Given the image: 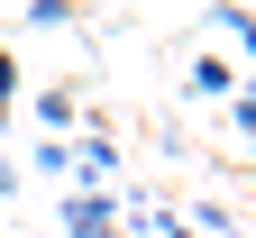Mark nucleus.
<instances>
[{"instance_id": "nucleus-4", "label": "nucleus", "mask_w": 256, "mask_h": 238, "mask_svg": "<svg viewBox=\"0 0 256 238\" xmlns=\"http://www.w3.org/2000/svg\"><path fill=\"white\" fill-rule=\"evenodd\" d=\"M210 19H220V37H238V46H247V64H256V10H238V0H220Z\"/></svg>"}, {"instance_id": "nucleus-6", "label": "nucleus", "mask_w": 256, "mask_h": 238, "mask_svg": "<svg viewBox=\"0 0 256 238\" xmlns=\"http://www.w3.org/2000/svg\"><path fill=\"white\" fill-rule=\"evenodd\" d=\"M82 0H28V28H74Z\"/></svg>"}, {"instance_id": "nucleus-8", "label": "nucleus", "mask_w": 256, "mask_h": 238, "mask_svg": "<svg viewBox=\"0 0 256 238\" xmlns=\"http://www.w3.org/2000/svg\"><path fill=\"white\" fill-rule=\"evenodd\" d=\"M10 101H18V55L0 46V119H10Z\"/></svg>"}, {"instance_id": "nucleus-5", "label": "nucleus", "mask_w": 256, "mask_h": 238, "mask_svg": "<svg viewBox=\"0 0 256 238\" xmlns=\"http://www.w3.org/2000/svg\"><path fill=\"white\" fill-rule=\"evenodd\" d=\"M74 110H82V101H74V83H55V92H37V119H46V128H74Z\"/></svg>"}, {"instance_id": "nucleus-7", "label": "nucleus", "mask_w": 256, "mask_h": 238, "mask_svg": "<svg viewBox=\"0 0 256 238\" xmlns=\"http://www.w3.org/2000/svg\"><path fill=\"white\" fill-rule=\"evenodd\" d=\"M37 174H74V147H64V138H37Z\"/></svg>"}, {"instance_id": "nucleus-2", "label": "nucleus", "mask_w": 256, "mask_h": 238, "mask_svg": "<svg viewBox=\"0 0 256 238\" xmlns=\"http://www.w3.org/2000/svg\"><path fill=\"white\" fill-rule=\"evenodd\" d=\"M74 174H82L92 192H110V174H119V147L101 138V128H82V147H74Z\"/></svg>"}, {"instance_id": "nucleus-9", "label": "nucleus", "mask_w": 256, "mask_h": 238, "mask_svg": "<svg viewBox=\"0 0 256 238\" xmlns=\"http://www.w3.org/2000/svg\"><path fill=\"white\" fill-rule=\"evenodd\" d=\"M18 192V165H10V147H0V201H10Z\"/></svg>"}, {"instance_id": "nucleus-1", "label": "nucleus", "mask_w": 256, "mask_h": 238, "mask_svg": "<svg viewBox=\"0 0 256 238\" xmlns=\"http://www.w3.org/2000/svg\"><path fill=\"white\" fill-rule=\"evenodd\" d=\"M64 238H119V201L110 192H64Z\"/></svg>"}, {"instance_id": "nucleus-3", "label": "nucleus", "mask_w": 256, "mask_h": 238, "mask_svg": "<svg viewBox=\"0 0 256 238\" xmlns=\"http://www.w3.org/2000/svg\"><path fill=\"white\" fill-rule=\"evenodd\" d=\"M183 92H192V101H229V92H238V64H229V55H202Z\"/></svg>"}, {"instance_id": "nucleus-10", "label": "nucleus", "mask_w": 256, "mask_h": 238, "mask_svg": "<svg viewBox=\"0 0 256 238\" xmlns=\"http://www.w3.org/2000/svg\"><path fill=\"white\" fill-rule=\"evenodd\" d=\"M247 92H256V64H247Z\"/></svg>"}, {"instance_id": "nucleus-11", "label": "nucleus", "mask_w": 256, "mask_h": 238, "mask_svg": "<svg viewBox=\"0 0 256 238\" xmlns=\"http://www.w3.org/2000/svg\"><path fill=\"white\" fill-rule=\"evenodd\" d=\"M247 147H256V138H247Z\"/></svg>"}]
</instances>
